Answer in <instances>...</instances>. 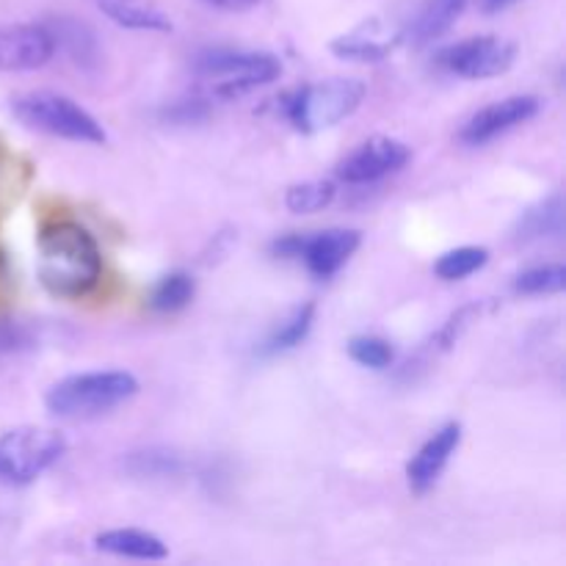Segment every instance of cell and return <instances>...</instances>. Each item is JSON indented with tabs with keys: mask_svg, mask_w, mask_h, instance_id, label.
Wrapping results in <instances>:
<instances>
[{
	"mask_svg": "<svg viewBox=\"0 0 566 566\" xmlns=\"http://www.w3.org/2000/svg\"><path fill=\"white\" fill-rule=\"evenodd\" d=\"M459 442H462V426L446 423L418 448V453L407 464V481L415 495H426L440 481L442 470L457 453Z\"/></svg>",
	"mask_w": 566,
	"mask_h": 566,
	"instance_id": "obj_12",
	"label": "cell"
},
{
	"mask_svg": "<svg viewBox=\"0 0 566 566\" xmlns=\"http://www.w3.org/2000/svg\"><path fill=\"white\" fill-rule=\"evenodd\" d=\"M97 6L119 28H130V31H171L169 17L160 14L158 9L138 6L136 0H97Z\"/></svg>",
	"mask_w": 566,
	"mask_h": 566,
	"instance_id": "obj_18",
	"label": "cell"
},
{
	"mask_svg": "<svg viewBox=\"0 0 566 566\" xmlns=\"http://www.w3.org/2000/svg\"><path fill=\"white\" fill-rule=\"evenodd\" d=\"M517 61V44L501 36H473L464 42L448 44L437 53V64L448 75L468 77V81H486L509 72Z\"/></svg>",
	"mask_w": 566,
	"mask_h": 566,
	"instance_id": "obj_8",
	"label": "cell"
},
{
	"mask_svg": "<svg viewBox=\"0 0 566 566\" xmlns=\"http://www.w3.org/2000/svg\"><path fill=\"white\" fill-rule=\"evenodd\" d=\"M166 122H175V125H197V122H205L210 116L208 99H180V103H171L169 108L164 111Z\"/></svg>",
	"mask_w": 566,
	"mask_h": 566,
	"instance_id": "obj_27",
	"label": "cell"
},
{
	"mask_svg": "<svg viewBox=\"0 0 566 566\" xmlns=\"http://www.w3.org/2000/svg\"><path fill=\"white\" fill-rule=\"evenodd\" d=\"M94 547L119 558H136V562H164L169 547L155 534L138 528H114L94 536Z\"/></svg>",
	"mask_w": 566,
	"mask_h": 566,
	"instance_id": "obj_16",
	"label": "cell"
},
{
	"mask_svg": "<svg viewBox=\"0 0 566 566\" xmlns=\"http://www.w3.org/2000/svg\"><path fill=\"white\" fill-rule=\"evenodd\" d=\"M566 287V269L562 263H547L525 269L514 276V293L520 296H556Z\"/></svg>",
	"mask_w": 566,
	"mask_h": 566,
	"instance_id": "obj_20",
	"label": "cell"
},
{
	"mask_svg": "<svg viewBox=\"0 0 566 566\" xmlns=\"http://www.w3.org/2000/svg\"><path fill=\"white\" fill-rule=\"evenodd\" d=\"M365 83L357 77H329L282 97V111L302 133H321L348 119L363 105Z\"/></svg>",
	"mask_w": 566,
	"mask_h": 566,
	"instance_id": "obj_4",
	"label": "cell"
},
{
	"mask_svg": "<svg viewBox=\"0 0 566 566\" xmlns=\"http://www.w3.org/2000/svg\"><path fill=\"white\" fill-rule=\"evenodd\" d=\"M564 235V197L553 193V197L542 199L534 208L525 210L517 219L512 230V241L517 247H531V243L542 241H558Z\"/></svg>",
	"mask_w": 566,
	"mask_h": 566,
	"instance_id": "obj_15",
	"label": "cell"
},
{
	"mask_svg": "<svg viewBox=\"0 0 566 566\" xmlns=\"http://www.w3.org/2000/svg\"><path fill=\"white\" fill-rule=\"evenodd\" d=\"M138 392V379L127 370H88L55 381L44 396V407L55 418H99L122 407Z\"/></svg>",
	"mask_w": 566,
	"mask_h": 566,
	"instance_id": "obj_2",
	"label": "cell"
},
{
	"mask_svg": "<svg viewBox=\"0 0 566 566\" xmlns=\"http://www.w3.org/2000/svg\"><path fill=\"white\" fill-rule=\"evenodd\" d=\"M193 298V280L186 271H171L166 274L158 285L153 287V296H149V307L155 313H177V310L188 307V302Z\"/></svg>",
	"mask_w": 566,
	"mask_h": 566,
	"instance_id": "obj_21",
	"label": "cell"
},
{
	"mask_svg": "<svg viewBox=\"0 0 566 566\" xmlns=\"http://www.w3.org/2000/svg\"><path fill=\"white\" fill-rule=\"evenodd\" d=\"M193 72L202 81L213 83L216 97L232 99L276 81L282 75V61L265 50L210 48L197 53Z\"/></svg>",
	"mask_w": 566,
	"mask_h": 566,
	"instance_id": "obj_5",
	"label": "cell"
},
{
	"mask_svg": "<svg viewBox=\"0 0 566 566\" xmlns=\"http://www.w3.org/2000/svg\"><path fill=\"white\" fill-rule=\"evenodd\" d=\"M542 103L534 94H512V97H503L497 103L486 105V108L475 111L468 122H464L462 144L468 147H484V144L495 142L503 133L514 130V127L525 125V122L534 119L539 114Z\"/></svg>",
	"mask_w": 566,
	"mask_h": 566,
	"instance_id": "obj_9",
	"label": "cell"
},
{
	"mask_svg": "<svg viewBox=\"0 0 566 566\" xmlns=\"http://www.w3.org/2000/svg\"><path fill=\"white\" fill-rule=\"evenodd\" d=\"M55 55L44 22H0V72H31Z\"/></svg>",
	"mask_w": 566,
	"mask_h": 566,
	"instance_id": "obj_10",
	"label": "cell"
},
{
	"mask_svg": "<svg viewBox=\"0 0 566 566\" xmlns=\"http://www.w3.org/2000/svg\"><path fill=\"white\" fill-rule=\"evenodd\" d=\"M348 357H352L357 365H363V368L385 370L390 368L392 359H396V348H392L387 340H381V337L359 335L348 340Z\"/></svg>",
	"mask_w": 566,
	"mask_h": 566,
	"instance_id": "obj_25",
	"label": "cell"
},
{
	"mask_svg": "<svg viewBox=\"0 0 566 566\" xmlns=\"http://www.w3.org/2000/svg\"><path fill=\"white\" fill-rule=\"evenodd\" d=\"M11 114L28 130L77 144H105V130L86 108L59 92H25L11 99Z\"/></svg>",
	"mask_w": 566,
	"mask_h": 566,
	"instance_id": "obj_3",
	"label": "cell"
},
{
	"mask_svg": "<svg viewBox=\"0 0 566 566\" xmlns=\"http://www.w3.org/2000/svg\"><path fill=\"white\" fill-rule=\"evenodd\" d=\"M512 3H517V0H481V9L490 11V14H495V11L509 9Z\"/></svg>",
	"mask_w": 566,
	"mask_h": 566,
	"instance_id": "obj_29",
	"label": "cell"
},
{
	"mask_svg": "<svg viewBox=\"0 0 566 566\" xmlns=\"http://www.w3.org/2000/svg\"><path fill=\"white\" fill-rule=\"evenodd\" d=\"M313 321H315V304H298L296 310H291L285 321L271 332L269 340L263 343V354L274 357V354H285L291 348L302 346L307 340L310 329H313Z\"/></svg>",
	"mask_w": 566,
	"mask_h": 566,
	"instance_id": "obj_19",
	"label": "cell"
},
{
	"mask_svg": "<svg viewBox=\"0 0 566 566\" xmlns=\"http://www.w3.org/2000/svg\"><path fill=\"white\" fill-rule=\"evenodd\" d=\"M66 451L61 431L42 426H17L0 434V484L25 486L48 473Z\"/></svg>",
	"mask_w": 566,
	"mask_h": 566,
	"instance_id": "obj_6",
	"label": "cell"
},
{
	"mask_svg": "<svg viewBox=\"0 0 566 566\" xmlns=\"http://www.w3.org/2000/svg\"><path fill=\"white\" fill-rule=\"evenodd\" d=\"M39 282L55 298H81L103 276V254L86 227L53 221L39 232Z\"/></svg>",
	"mask_w": 566,
	"mask_h": 566,
	"instance_id": "obj_1",
	"label": "cell"
},
{
	"mask_svg": "<svg viewBox=\"0 0 566 566\" xmlns=\"http://www.w3.org/2000/svg\"><path fill=\"white\" fill-rule=\"evenodd\" d=\"M36 346H39L36 326L28 324V321L0 318V363L22 357V354L33 352Z\"/></svg>",
	"mask_w": 566,
	"mask_h": 566,
	"instance_id": "obj_24",
	"label": "cell"
},
{
	"mask_svg": "<svg viewBox=\"0 0 566 566\" xmlns=\"http://www.w3.org/2000/svg\"><path fill=\"white\" fill-rule=\"evenodd\" d=\"M398 42H401V31L392 33L387 31L379 20H370L365 22V25L337 36L335 42H332V53H335L337 59L376 64V61H385Z\"/></svg>",
	"mask_w": 566,
	"mask_h": 566,
	"instance_id": "obj_13",
	"label": "cell"
},
{
	"mask_svg": "<svg viewBox=\"0 0 566 566\" xmlns=\"http://www.w3.org/2000/svg\"><path fill=\"white\" fill-rule=\"evenodd\" d=\"M205 3L216 6V9H221V11H235V14H238V11L254 9L260 0H205Z\"/></svg>",
	"mask_w": 566,
	"mask_h": 566,
	"instance_id": "obj_28",
	"label": "cell"
},
{
	"mask_svg": "<svg viewBox=\"0 0 566 566\" xmlns=\"http://www.w3.org/2000/svg\"><path fill=\"white\" fill-rule=\"evenodd\" d=\"M412 153L403 142L387 136L368 138L359 144L340 166H337V177L348 186H368V182L381 180L387 175H396L398 169L409 164Z\"/></svg>",
	"mask_w": 566,
	"mask_h": 566,
	"instance_id": "obj_11",
	"label": "cell"
},
{
	"mask_svg": "<svg viewBox=\"0 0 566 566\" xmlns=\"http://www.w3.org/2000/svg\"><path fill=\"white\" fill-rule=\"evenodd\" d=\"M363 243V235L357 230H343V227H332V230L321 232H293V235H282L271 243V252L276 258L302 260L307 271L318 280H329L335 276L343 265L348 263L354 252Z\"/></svg>",
	"mask_w": 566,
	"mask_h": 566,
	"instance_id": "obj_7",
	"label": "cell"
},
{
	"mask_svg": "<svg viewBox=\"0 0 566 566\" xmlns=\"http://www.w3.org/2000/svg\"><path fill=\"white\" fill-rule=\"evenodd\" d=\"M48 31L53 33V42L55 50L64 48L66 55L75 61L77 66L88 70L99 61V50H97V39H94L92 28L83 25V22L70 20V17H59L53 22H44Z\"/></svg>",
	"mask_w": 566,
	"mask_h": 566,
	"instance_id": "obj_17",
	"label": "cell"
},
{
	"mask_svg": "<svg viewBox=\"0 0 566 566\" xmlns=\"http://www.w3.org/2000/svg\"><path fill=\"white\" fill-rule=\"evenodd\" d=\"M130 468L136 475H149V479H164V475L180 473V459L166 451H144L133 453Z\"/></svg>",
	"mask_w": 566,
	"mask_h": 566,
	"instance_id": "obj_26",
	"label": "cell"
},
{
	"mask_svg": "<svg viewBox=\"0 0 566 566\" xmlns=\"http://www.w3.org/2000/svg\"><path fill=\"white\" fill-rule=\"evenodd\" d=\"M332 199H335V186L329 180H307L296 182V186L287 188L285 193V208L291 213L310 216L321 213L324 208H329Z\"/></svg>",
	"mask_w": 566,
	"mask_h": 566,
	"instance_id": "obj_22",
	"label": "cell"
},
{
	"mask_svg": "<svg viewBox=\"0 0 566 566\" xmlns=\"http://www.w3.org/2000/svg\"><path fill=\"white\" fill-rule=\"evenodd\" d=\"M490 260V252L484 247H459L451 252L442 254L434 263V274L446 282L464 280V276H473L475 271H481Z\"/></svg>",
	"mask_w": 566,
	"mask_h": 566,
	"instance_id": "obj_23",
	"label": "cell"
},
{
	"mask_svg": "<svg viewBox=\"0 0 566 566\" xmlns=\"http://www.w3.org/2000/svg\"><path fill=\"white\" fill-rule=\"evenodd\" d=\"M464 6H468V0H423L418 14L401 31V42H409L412 48H426L442 33L451 31L453 22L462 17Z\"/></svg>",
	"mask_w": 566,
	"mask_h": 566,
	"instance_id": "obj_14",
	"label": "cell"
}]
</instances>
